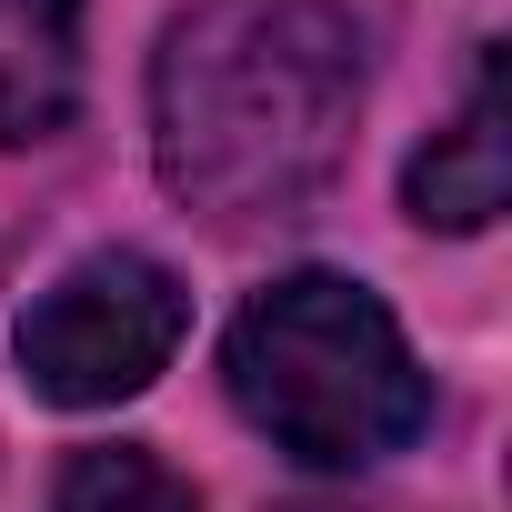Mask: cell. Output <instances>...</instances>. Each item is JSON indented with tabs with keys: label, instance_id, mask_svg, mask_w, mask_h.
<instances>
[{
	"label": "cell",
	"instance_id": "3957f363",
	"mask_svg": "<svg viewBox=\"0 0 512 512\" xmlns=\"http://www.w3.org/2000/svg\"><path fill=\"white\" fill-rule=\"evenodd\" d=\"M191 332V292L171 262L111 241V251H81V262L21 312L11 352H21V382L61 412H111L131 392H151L171 372Z\"/></svg>",
	"mask_w": 512,
	"mask_h": 512
},
{
	"label": "cell",
	"instance_id": "7a4b0ae2",
	"mask_svg": "<svg viewBox=\"0 0 512 512\" xmlns=\"http://www.w3.org/2000/svg\"><path fill=\"white\" fill-rule=\"evenodd\" d=\"M221 382L241 422L312 472H362L422 442L432 372L402 342L392 302L352 272H282L241 302L221 342Z\"/></svg>",
	"mask_w": 512,
	"mask_h": 512
},
{
	"label": "cell",
	"instance_id": "8992f818",
	"mask_svg": "<svg viewBox=\"0 0 512 512\" xmlns=\"http://www.w3.org/2000/svg\"><path fill=\"white\" fill-rule=\"evenodd\" d=\"M51 512H201V492L151 452V442H91L61 462Z\"/></svg>",
	"mask_w": 512,
	"mask_h": 512
},
{
	"label": "cell",
	"instance_id": "5b68a950",
	"mask_svg": "<svg viewBox=\"0 0 512 512\" xmlns=\"http://www.w3.org/2000/svg\"><path fill=\"white\" fill-rule=\"evenodd\" d=\"M81 111V0H0V151L61 141Z\"/></svg>",
	"mask_w": 512,
	"mask_h": 512
},
{
	"label": "cell",
	"instance_id": "6da1fadb",
	"mask_svg": "<svg viewBox=\"0 0 512 512\" xmlns=\"http://www.w3.org/2000/svg\"><path fill=\"white\" fill-rule=\"evenodd\" d=\"M362 121V31L332 0H191L151 51V161L201 221H302Z\"/></svg>",
	"mask_w": 512,
	"mask_h": 512
},
{
	"label": "cell",
	"instance_id": "277c9868",
	"mask_svg": "<svg viewBox=\"0 0 512 512\" xmlns=\"http://www.w3.org/2000/svg\"><path fill=\"white\" fill-rule=\"evenodd\" d=\"M512 201V111H502V61L472 71V101L412 151L402 171V211L422 231H482Z\"/></svg>",
	"mask_w": 512,
	"mask_h": 512
}]
</instances>
